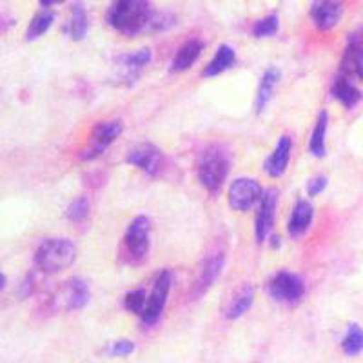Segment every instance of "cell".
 <instances>
[{
    "instance_id": "cell-1",
    "label": "cell",
    "mask_w": 363,
    "mask_h": 363,
    "mask_svg": "<svg viewBox=\"0 0 363 363\" xmlns=\"http://www.w3.org/2000/svg\"><path fill=\"white\" fill-rule=\"evenodd\" d=\"M155 13L144 0H120L106 13V22L125 37H135L151 28Z\"/></svg>"
},
{
    "instance_id": "cell-2",
    "label": "cell",
    "mask_w": 363,
    "mask_h": 363,
    "mask_svg": "<svg viewBox=\"0 0 363 363\" xmlns=\"http://www.w3.org/2000/svg\"><path fill=\"white\" fill-rule=\"evenodd\" d=\"M77 260V245L69 238H45L35 251V265L42 272L55 274Z\"/></svg>"
},
{
    "instance_id": "cell-3",
    "label": "cell",
    "mask_w": 363,
    "mask_h": 363,
    "mask_svg": "<svg viewBox=\"0 0 363 363\" xmlns=\"http://www.w3.org/2000/svg\"><path fill=\"white\" fill-rule=\"evenodd\" d=\"M229 171H231V157L222 145H209L200 157L199 180L209 193H218L222 189Z\"/></svg>"
},
{
    "instance_id": "cell-4",
    "label": "cell",
    "mask_w": 363,
    "mask_h": 363,
    "mask_svg": "<svg viewBox=\"0 0 363 363\" xmlns=\"http://www.w3.org/2000/svg\"><path fill=\"white\" fill-rule=\"evenodd\" d=\"M267 291L272 300L287 303V306H296L301 298L306 296V281L294 272L280 271L269 280Z\"/></svg>"
},
{
    "instance_id": "cell-5",
    "label": "cell",
    "mask_w": 363,
    "mask_h": 363,
    "mask_svg": "<svg viewBox=\"0 0 363 363\" xmlns=\"http://www.w3.org/2000/svg\"><path fill=\"white\" fill-rule=\"evenodd\" d=\"M171 284H173V274H171L169 269H164V271L158 272L157 280L153 284V291L147 296L144 314L140 316L144 325H155L160 320L165 303H167V298H169Z\"/></svg>"
},
{
    "instance_id": "cell-6",
    "label": "cell",
    "mask_w": 363,
    "mask_h": 363,
    "mask_svg": "<svg viewBox=\"0 0 363 363\" xmlns=\"http://www.w3.org/2000/svg\"><path fill=\"white\" fill-rule=\"evenodd\" d=\"M124 131V124L120 120H106V122H99L91 131V142L89 147L84 149L80 153L82 160H95V158L102 157L104 151L113 144Z\"/></svg>"
},
{
    "instance_id": "cell-7",
    "label": "cell",
    "mask_w": 363,
    "mask_h": 363,
    "mask_svg": "<svg viewBox=\"0 0 363 363\" xmlns=\"http://www.w3.org/2000/svg\"><path fill=\"white\" fill-rule=\"evenodd\" d=\"M262 196H264V189H262L260 182L247 177L236 178L229 187V193H227L229 206L235 211H249L252 206L260 202Z\"/></svg>"
},
{
    "instance_id": "cell-8",
    "label": "cell",
    "mask_w": 363,
    "mask_h": 363,
    "mask_svg": "<svg viewBox=\"0 0 363 363\" xmlns=\"http://www.w3.org/2000/svg\"><path fill=\"white\" fill-rule=\"evenodd\" d=\"M149 231H151V220L147 216H136L129 223L124 236V249L133 262L144 260L149 251Z\"/></svg>"
},
{
    "instance_id": "cell-9",
    "label": "cell",
    "mask_w": 363,
    "mask_h": 363,
    "mask_svg": "<svg viewBox=\"0 0 363 363\" xmlns=\"http://www.w3.org/2000/svg\"><path fill=\"white\" fill-rule=\"evenodd\" d=\"M277 206H278V191L274 187L264 191V196L260 200V207L256 211L255 220V235L258 244H264L269 238L274 225V216H277Z\"/></svg>"
},
{
    "instance_id": "cell-10",
    "label": "cell",
    "mask_w": 363,
    "mask_h": 363,
    "mask_svg": "<svg viewBox=\"0 0 363 363\" xmlns=\"http://www.w3.org/2000/svg\"><path fill=\"white\" fill-rule=\"evenodd\" d=\"M340 74H345L349 79L358 77L363 82V29H356L349 35L347 48L343 51Z\"/></svg>"
},
{
    "instance_id": "cell-11",
    "label": "cell",
    "mask_w": 363,
    "mask_h": 363,
    "mask_svg": "<svg viewBox=\"0 0 363 363\" xmlns=\"http://www.w3.org/2000/svg\"><path fill=\"white\" fill-rule=\"evenodd\" d=\"M128 162L149 177H157L164 169V155L155 144H140L128 153Z\"/></svg>"
},
{
    "instance_id": "cell-12",
    "label": "cell",
    "mask_w": 363,
    "mask_h": 363,
    "mask_svg": "<svg viewBox=\"0 0 363 363\" xmlns=\"http://www.w3.org/2000/svg\"><path fill=\"white\" fill-rule=\"evenodd\" d=\"M223 265H225V255L222 251H216L207 256L202 267H200L196 284H194V296H203L216 284L223 271Z\"/></svg>"
},
{
    "instance_id": "cell-13",
    "label": "cell",
    "mask_w": 363,
    "mask_h": 363,
    "mask_svg": "<svg viewBox=\"0 0 363 363\" xmlns=\"http://www.w3.org/2000/svg\"><path fill=\"white\" fill-rule=\"evenodd\" d=\"M89 287L82 278H71V280L64 281L57 294V300L66 307L67 311H79L87 306L89 301Z\"/></svg>"
},
{
    "instance_id": "cell-14",
    "label": "cell",
    "mask_w": 363,
    "mask_h": 363,
    "mask_svg": "<svg viewBox=\"0 0 363 363\" xmlns=\"http://www.w3.org/2000/svg\"><path fill=\"white\" fill-rule=\"evenodd\" d=\"M343 17V4L342 2H333V0H320L311 6V18H313L314 26L320 31H329Z\"/></svg>"
},
{
    "instance_id": "cell-15",
    "label": "cell",
    "mask_w": 363,
    "mask_h": 363,
    "mask_svg": "<svg viewBox=\"0 0 363 363\" xmlns=\"http://www.w3.org/2000/svg\"><path fill=\"white\" fill-rule=\"evenodd\" d=\"M291 151H293V138L289 135L280 136L277 147L271 153V157L265 160L264 169L267 171L269 177L272 178H280L281 174L285 173L287 165H289L291 160Z\"/></svg>"
},
{
    "instance_id": "cell-16",
    "label": "cell",
    "mask_w": 363,
    "mask_h": 363,
    "mask_svg": "<svg viewBox=\"0 0 363 363\" xmlns=\"http://www.w3.org/2000/svg\"><path fill=\"white\" fill-rule=\"evenodd\" d=\"M202 51H203L202 40L191 38V40L184 42V44L178 48L177 53H174L173 62H171V71H173V73H184V71H187L194 62H196V60H199Z\"/></svg>"
},
{
    "instance_id": "cell-17",
    "label": "cell",
    "mask_w": 363,
    "mask_h": 363,
    "mask_svg": "<svg viewBox=\"0 0 363 363\" xmlns=\"http://www.w3.org/2000/svg\"><path fill=\"white\" fill-rule=\"evenodd\" d=\"M330 93H333V96H335L340 104H343L347 109L356 108L359 100H362V91L356 87L354 80L340 73L336 74L333 87H330Z\"/></svg>"
},
{
    "instance_id": "cell-18",
    "label": "cell",
    "mask_w": 363,
    "mask_h": 363,
    "mask_svg": "<svg viewBox=\"0 0 363 363\" xmlns=\"http://www.w3.org/2000/svg\"><path fill=\"white\" fill-rule=\"evenodd\" d=\"M252 301H255V287L251 284L242 285L235 293V296L229 298L223 314H225L227 320H238L251 309Z\"/></svg>"
},
{
    "instance_id": "cell-19",
    "label": "cell",
    "mask_w": 363,
    "mask_h": 363,
    "mask_svg": "<svg viewBox=\"0 0 363 363\" xmlns=\"http://www.w3.org/2000/svg\"><path fill=\"white\" fill-rule=\"evenodd\" d=\"M151 58H153V51L149 50V48H142V50H136L133 53L122 55L120 57V67L124 71L125 79L131 80V82H136L138 74L151 62Z\"/></svg>"
},
{
    "instance_id": "cell-20",
    "label": "cell",
    "mask_w": 363,
    "mask_h": 363,
    "mask_svg": "<svg viewBox=\"0 0 363 363\" xmlns=\"http://www.w3.org/2000/svg\"><path fill=\"white\" fill-rule=\"evenodd\" d=\"M314 218V207L311 206L307 200H300V202L294 206L293 215H291L289 223H287V231L291 236L298 238V236L306 235L307 229L311 227Z\"/></svg>"
},
{
    "instance_id": "cell-21",
    "label": "cell",
    "mask_w": 363,
    "mask_h": 363,
    "mask_svg": "<svg viewBox=\"0 0 363 363\" xmlns=\"http://www.w3.org/2000/svg\"><path fill=\"white\" fill-rule=\"evenodd\" d=\"M236 62V51L233 50L231 45H220L216 50V55L213 57L209 64L203 67L202 77L203 79H213V77H218V74L225 73L227 69H231Z\"/></svg>"
},
{
    "instance_id": "cell-22",
    "label": "cell",
    "mask_w": 363,
    "mask_h": 363,
    "mask_svg": "<svg viewBox=\"0 0 363 363\" xmlns=\"http://www.w3.org/2000/svg\"><path fill=\"white\" fill-rule=\"evenodd\" d=\"M280 77L281 74L277 67H269V69L262 74L260 84H258V91H256V113H264V109L267 108V104L271 102L272 99V93H274L278 82H280Z\"/></svg>"
},
{
    "instance_id": "cell-23",
    "label": "cell",
    "mask_w": 363,
    "mask_h": 363,
    "mask_svg": "<svg viewBox=\"0 0 363 363\" xmlns=\"http://www.w3.org/2000/svg\"><path fill=\"white\" fill-rule=\"evenodd\" d=\"M64 31L69 35L71 40L77 42L82 40L87 35V31H89V17H87V9L82 2H77V4L71 6L69 21H67Z\"/></svg>"
},
{
    "instance_id": "cell-24",
    "label": "cell",
    "mask_w": 363,
    "mask_h": 363,
    "mask_svg": "<svg viewBox=\"0 0 363 363\" xmlns=\"http://www.w3.org/2000/svg\"><path fill=\"white\" fill-rule=\"evenodd\" d=\"M327 128H329V113L322 111L320 115H318L316 125H314L313 135H311L309 138V151L313 157L323 158L327 155V144H325Z\"/></svg>"
},
{
    "instance_id": "cell-25",
    "label": "cell",
    "mask_w": 363,
    "mask_h": 363,
    "mask_svg": "<svg viewBox=\"0 0 363 363\" xmlns=\"http://www.w3.org/2000/svg\"><path fill=\"white\" fill-rule=\"evenodd\" d=\"M53 22H55L53 11H50V9H42V11H38L37 15L31 18V22H29L28 31H26V40L33 42L37 40V38H40L42 35H44L45 31L53 26Z\"/></svg>"
},
{
    "instance_id": "cell-26",
    "label": "cell",
    "mask_w": 363,
    "mask_h": 363,
    "mask_svg": "<svg viewBox=\"0 0 363 363\" xmlns=\"http://www.w3.org/2000/svg\"><path fill=\"white\" fill-rule=\"evenodd\" d=\"M342 349L347 356H358L363 351V329L358 323H351L343 336Z\"/></svg>"
},
{
    "instance_id": "cell-27",
    "label": "cell",
    "mask_w": 363,
    "mask_h": 363,
    "mask_svg": "<svg viewBox=\"0 0 363 363\" xmlns=\"http://www.w3.org/2000/svg\"><path fill=\"white\" fill-rule=\"evenodd\" d=\"M278 28H280V18H278L277 13H271L267 17L256 21L255 26H252V35L256 38H267L277 35Z\"/></svg>"
},
{
    "instance_id": "cell-28",
    "label": "cell",
    "mask_w": 363,
    "mask_h": 363,
    "mask_svg": "<svg viewBox=\"0 0 363 363\" xmlns=\"http://www.w3.org/2000/svg\"><path fill=\"white\" fill-rule=\"evenodd\" d=\"M89 211H91V203L87 196H79V199H74L73 202L67 206L66 209V216L67 220L74 223H80L89 216Z\"/></svg>"
},
{
    "instance_id": "cell-29",
    "label": "cell",
    "mask_w": 363,
    "mask_h": 363,
    "mask_svg": "<svg viewBox=\"0 0 363 363\" xmlns=\"http://www.w3.org/2000/svg\"><path fill=\"white\" fill-rule=\"evenodd\" d=\"M145 303H147V294L144 289H135L129 291L124 298V307L133 314H138L142 316L145 311Z\"/></svg>"
},
{
    "instance_id": "cell-30",
    "label": "cell",
    "mask_w": 363,
    "mask_h": 363,
    "mask_svg": "<svg viewBox=\"0 0 363 363\" xmlns=\"http://www.w3.org/2000/svg\"><path fill=\"white\" fill-rule=\"evenodd\" d=\"M135 351V343L131 342V340H118V342H113L111 345H109L108 352L111 356H115V358H124V356H129L131 352Z\"/></svg>"
},
{
    "instance_id": "cell-31",
    "label": "cell",
    "mask_w": 363,
    "mask_h": 363,
    "mask_svg": "<svg viewBox=\"0 0 363 363\" xmlns=\"http://www.w3.org/2000/svg\"><path fill=\"white\" fill-rule=\"evenodd\" d=\"M329 184V178L323 177V174H318V177H313L309 182H307V194L309 196H318Z\"/></svg>"
},
{
    "instance_id": "cell-32",
    "label": "cell",
    "mask_w": 363,
    "mask_h": 363,
    "mask_svg": "<svg viewBox=\"0 0 363 363\" xmlns=\"http://www.w3.org/2000/svg\"><path fill=\"white\" fill-rule=\"evenodd\" d=\"M280 245H281V238H280V236L272 235L271 236V247L277 249V247H280Z\"/></svg>"
},
{
    "instance_id": "cell-33",
    "label": "cell",
    "mask_w": 363,
    "mask_h": 363,
    "mask_svg": "<svg viewBox=\"0 0 363 363\" xmlns=\"http://www.w3.org/2000/svg\"><path fill=\"white\" fill-rule=\"evenodd\" d=\"M6 281H8V280H6V274H4V272H0V291L6 287Z\"/></svg>"
}]
</instances>
